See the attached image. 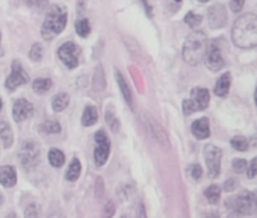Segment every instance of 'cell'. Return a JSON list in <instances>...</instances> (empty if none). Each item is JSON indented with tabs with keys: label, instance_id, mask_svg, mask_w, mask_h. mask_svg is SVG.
<instances>
[{
	"label": "cell",
	"instance_id": "cell-1",
	"mask_svg": "<svg viewBox=\"0 0 257 218\" xmlns=\"http://www.w3.org/2000/svg\"><path fill=\"white\" fill-rule=\"evenodd\" d=\"M231 40L236 47L243 50L257 47V16L242 14L237 17L231 28Z\"/></svg>",
	"mask_w": 257,
	"mask_h": 218
},
{
	"label": "cell",
	"instance_id": "cell-2",
	"mask_svg": "<svg viewBox=\"0 0 257 218\" xmlns=\"http://www.w3.org/2000/svg\"><path fill=\"white\" fill-rule=\"evenodd\" d=\"M207 44L209 43H207V37L204 32L195 31L191 35H188L183 44V50H182L185 62L189 65H198L201 61H204Z\"/></svg>",
	"mask_w": 257,
	"mask_h": 218
},
{
	"label": "cell",
	"instance_id": "cell-3",
	"mask_svg": "<svg viewBox=\"0 0 257 218\" xmlns=\"http://www.w3.org/2000/svg\"><path fill=\"white\" fill-rule=\"evenodd\" d=\"M67 19H68V14H67L65 7H61V5L50 7L46 16V20L43 23V28H41V37L47 41L53 40L56 35H59L65 29Z\"/></svg>",
	"mask_w": 257,
	"mask_h": 218
},
{
	"label": "cell",
	"instance_id": "cell-4",
	"mask_svg": "<svg viewBox=\"0 0 257 218\" xmlns=\"http://www.w3.org/2000/svg\"><path fill=\"white\" fill-rule=\"evenodd\" d=\"M225 204H227V209H230L231 212H234L237 215H249V213H254L257 209L254 194L246 192V191L239 195L228 197Z\"/></svg>",
	"mask_w": 257,
	"mask_h": 218
},
{
	"label": "cell",
	"instance_id": "cell-5",
	"mask_svg": "<svg viewBox=\"0 0 257 218\" xmlns=\"http://www.w3.org/2000/svg\"><path fill=\"white\" fill-rule=\"evenodd\" d=\"M210 94L206 88H194L191 91V97L183 100V113L185 116H191L198 111H204L209 106Z\"/></svg>",
	"mask_w": 257,
	"mask_h": 218
},
{
	"label": "cell",
	"instance_id": "cell-6",
	"mask_svg": "<svg viewBox=\"0 0 257 218\" xmlns=\"http://www.w3.org/2000/svg\"><path fill=\"white\" fill-rule=\"evenodd\" d=\"M40 147L35 141H25L19 152V161L25 170H34L40 162Z\"/></svg>",
	"mask_w": 257,
	"mask_h": 218
},
{
	"label": "cell",
	"instance_id": "cell-7",
	"mask_svg": "<svg viewBox=\"0 0 257 218\" xmlns=\"http://www.w3.org/2000/svg\"><path fill=\"white\" fill-rule=\"evenodd\" d=\"M221 158H222V152L219 147H216L213 144H207L204 147V159H206V165H207V174L210 179H216L219 176Z\"/></svg>",
	"mask_w": 257,
	"mask_h": 218
},
{
	"label": "cell",
	"instance_id": "cell-8",
	"mask_svg": "<svg viewBox=\"0 0 257 218\" xmlns=\"http://www.w3.org/2000/svg\"><path fill=\"white\" fill-rule=\"evenodd\" d=\"M95 150H94V161L95 165L101 167L106 164L109 153H110V141L107 138V135L104 134V131H98L95 132Z\"/></svg>",
	"mask_w": 257,
	"mask_h": 218
},
{
	"label": "cell",
	"instance_id": "cell-9",
	"mask_svg": "<svg viewBox=\"0 0 257 218\" xmlns=\"http://www.w3.org/2000/svg\"><path fill=\"white\" fill-rule=\"evenodd\" d=\"M79 55H80V49L77 44L68 41L65 44H62L59 49H58V56L59 59L65 64L67 68L73 70L79 65Z\"/></svg>",
	"mask_w": 257,
	"mask_h": 218
},
{
	"label": "cell",
	"instance_id": "cell-10",
	"mask_svg": "<svg viewBox=\"0 0 257 218\" xmlns=\"http://www.w3.org/2000/svg\"><path fill=\"white\" fill-rule=\"evenodd\" d=\"M204 62H206V67L210 71H219L224 67L225 61H224V58L221 55V49H219V46H218L216 41H212L210 44H207Z\"/></svg>",
	"mask_w": 257,
	"mask_h": 218
},
{
	"label": "cell",
	"instance_id": "cell-11",
	"mask_svg": "<svg viewBox=\"0 0 257 218\" xmlns=\"http://www.w3.org/2000/svg\"><path fill=\"white\" fill-rule=\"evenodd\" d=\"M29 82V76L28 73L23 70L22 64L19 61H14L13 62V70H11V74L8 76L7 79V89L8 91H14L17 89L19 86L25 85Z\"/></svg>",
	"mask_w": 257,
	"mask_h": 218
},
{
	"label": "cell",
	"instance_id": "cell-12",
	"mask_svg": "<svg viewBox=\"0 0 257 218\" xmlns=\"http://www.w3.org/2000/svg\"><path fill=\"white\" fill-rule=\"evenodd\" d=\"M34 113V104L29 100L17 98L13 104V117L17 123H22L28 120Z\"/></svg>",
	"mask_w": 257,
	"mask_h": 218
},
{
	"label": "cell",
	"instance_id": "cell-13",
	"mask_svg": "<svg viewBox=\"0 0 257 218\" xmlns=\"http://www.w3.org/2000/svg\"><path fill=\"white\" fill-rule=\"evenodd\" d=\"M207 19H209V25L212 29H219L225 25L227 22V13L225 8L222 5H213L212 8H209L207 13Z\"/></svg>",
	"mask_w": 257,
	"mask_h": 218
},
{
	"label": "cell",
	"instance_id": "cell-14",
	"mask_svg": "<svg viewBox=\"0 0 257 218\" xmlns=\"http://www.w3.org/2000/svg\"><path fill=\"white\" fill-rule=\"evenodd\" d=\"M191 131L195 138L198 140H207L210 137V125L207 119H198L192 123Z\"/></svg>",
	"mask_w": 257,
	"mask_h": 218
},
{
	"label": "cell",
	"instance_id": "cell-15",
	"mask_svg": "<svg viewBox=\"0 0 257 218\" xmlns=\"http://www.w3.org/2000/svg\"><path fill=\"white\" fill-rule=\"evenodd\" d=\"M17 183V171L11 165L0 167V185L5 188H13Z\"/></svg>",
	"mask_w": 257,
	"mask_h": 218
},
{
	"label": "cell",
	"instance_id": "cell-16",
	"mask_svg": "<svg viewBox=\"0 0 257 218\" xmlns=\"http://www.w3.org/2000/svg\"><path fill=\"white\" fill-rule=\"evenodd\" d=\"M146 125H149V131H150V134L156 138V141L159 143V144H162L164 147H168L170 146V141H168V135H167V132L155 122V120H149V122H146Z\"/></svg>",
	"mask_w": 257,
	"mask_h": 218
},
{
	"label": "cell",
	"instance_id": "cell-17",
	"mask_svg": "<svg viewBox=\"0 0 257 218\" xmlns=\"http://www.w3.org/2000/svg\"><path fill=\"white\" fill-rule=\"evenodd\" d=\"M230 85H231V76L230 73H224L219 76V79L216 80V85H215V95L218 97H225L230 91Z\"/></svg>",
	"mask_w": 257,
	"mask_h": 218
},
{
	"label": "cell",
	"instance_id": "cell-18",
	"mask_svg": "<svg viewBox=\"0 0 257 218\" xmlns=\"http://www.w3.org/2000/svg\"><path fill=\"white\" fill-rule=\"evenodd\" d=\"M115 73H116V74H115V77H116V82H118L119 91H121V94H122V97H124L125 103L132 107V106H134V94H132V89H131V86L127 85L125 79L122 77V74H121L119 71H115Z\"/></svg>",
	"mask_w": 257,
	"mask_h": 218
},
{
	"label": "cell",
	"instance_id": "cell-19",
	"mask_svg": "<svg viewBox=\"0 0 257 218\" xmlns=\"http://www.w3.org/2000/svg\"><path fill=\"white\" fill-rule=\"evenodd\" d=\"M0 140H2V144L5 149H10L14 143V135H13V131L10 128V125L7 122H2L0 123Z\"/></svg>",
	"mask_w": 257,
	"mask_h": 218
},
{
	"label": "cell",
	"instance_id": "cell-20",
	"mask_svg": "<svg viewBox=\"0 0 257 218\" xmlns=\"http://www.w3.org/2000/svg\"><path fill=\"white\" fill-rule=\"evenodd\" d=\"M97 119H98V113H97L95 106L88 104V106L83 109V114H82V125L86 126V128H88V126H92V125H95Z\"/></svg>",
	"mask_w": 257,
	"mask_h": 218
},
{
	"label": "cell",
	"instance_id": "cell-21",
	"mask_svg": "<svg viewBox=\"0 0 257 218\" xmlns=\"http://www.w3.org/2000/svg\"><path fill=\"white\" fill-rule=\"evenodd\" d=\"M70 103V95L67 92H59L53 97L52 100V106H53V111L55 113H62L64 109H67Z\"/></svg>",
	"mask_w": 257,
	"mask_h": 218
},
{
	"label": "cell",
	"instance_id": "cell-22",
	"mask_svg": "<svg viewBox=\"0 0 257 218\" xmlns=\"http://www.w3.org/2000/svg\"><path fill=\"white\" fill-rule=\"evenodd\" d=\"M53 86V82L47 77H40V79H35L34 80V85H32V89L37 92V94H46L50 88Z\"/></svg>",
	"mask_w": 257,
	"mask_h": 218
},
{
	"label": "cell",
	"instance_id": "cell-23",
	"mask_svg": "<svg viewBox=\"0 0 257 218\" xmlns=\"http://www.w3.org/2000/svg\"><path fill=\"white\" fill-rule=\"evenodd\" d=\"M80 170H82V167H80V161H79L77 158H74V159L71 161V164H70L68 170H67V174H65L67 180H71V182L77 180V179H79V176H80Z\"/></svg>",
	"mask_w": 257,
	"mask_h": 218
},
{
	"label": "cell",
	"instance_id": "cell-24",
	"mask_svg": "<svg viewBox=\"0 0 257 218\" xmlns=\"http://www.w3.org/2000/svg\"><path fill=\"white\" fill-rule=\"evenodd\" d=\"M49 162H50V165H53L55 168H59V167L64 165L65 156H64V153H62L61 150L52 149V150L49 152Z\"/></svg>",
	"mask_w": 257,
	"mask_h": 218
},
{
	"label": "cell",
	"instance_id": "cell-25",
	"mask_svg": "<svg viewBox=\"0 0 257 218\" xmlns=\"http://www.w3.org/2000/svg\"><path fill=\"white\" fill-rule=\"evenodd\" d=\"M204 195H206V198H207V201L210 203V204H216L218 201H219V197H221V188L218 186V185H210L209 188H206V191H204Z\"/></svg>",
	"mask_w": 257,
	"mask_h": 218
},
{
	"label": "cell",
	"instance_id": "cell-26",
	"mask_svg": "<svg viewBox=\"0 0 257 218\" xmlns=\"http://www.w3.org/2000/svg\"><path fill=\"white\" fill-rule=\"evenodd\" d=\"M106 88V79H104V71L103 67L98 65L94 74V89L95 91H103Z\"/></svg>",
	"mask_w": 257,
	"mask_h": 218
},
{
	"label": "cell",
	"instance_id": "cell-27",
	"mask_svg": "<svg viewBox=\"0 0 257 218\" xmlns=\"http://www.w3.org/2000/svg\"><path fill=\"white\" fill-rule=\"evenodd\" d=\"M76 32L79 37L85 38L91 34V26H89V22L86 19H80L76 22Z\"/></svg>",
	"mask_w": 257,
	"mask_h": 218
},
{
	"label": "cell",
	"instance_id": "cell-28",
	"mask_svg": "<svg viewBox=\"0 0 257 218\" xmlns=\"http://www.w3.org/2000/svg\"><path fill=\"white\" fill-rule=\"evenodd\" d=\"M230 144H231V147L234 149V150H237V152H245V150H248V140L245 138V137H242V135H237V137H233L231 138V141H230Z\"/></svg>",
	"mask_w": 257,
	"mask_h": 218
},
{
	"label": "cell",
	"instance_id": "cell-29",
	"mask_svg": "<svg viewBox=\"0 0 257 218\" xmlns=\"http://www.w3.org/2000/svg\"><path fill=\"white\" fill-rule=\"evenodd\" d=\"M41 129H43V132H46V134H59V132H61V125H59V122H56V120H49V122H46V123L41 126Z\"/></svg>",
	"mask_w": 257,
	"mask_h": 218
},
{
	"label": "cell",
	"instance_id": "cell-30",
	"mask_svg": "<svg viewBox=\"0 0 257 218\" xmlns=\"http://www.w3.org/2000/svg\"><path fill=\"white\" fill-rule=\"evenodd\" d=\"M106 122H107V125L110 126V131L112 132H118L119 131V123H118V120H116V117H115V114H113V111L109 107L107 111H106Z\"/></svg>",
	"mask_w": 257,
	"mask_h": 218
},
{
	"label": "cell",
	"instance_id": "cell-31",
	"mask_svg": "<svg viewBox=\"0 0 257 218\" xmlns=\"http://www.w3.org/2000/svg\"><path fill=\"white\" fill-rule=\"evenodd\" d=\"M201 22H203V17L198 16V14H195V13H188V14L185 16V23H186L188 26H191V28L200 26Z\"/></svg>",
	"mask_w": 257,
	"mask_h": 218
},
{
	"label": "cell",
	"instance_id": "cell-32",
	"mask_svg": "<svg viewBox=\"0 0 257 218\" xmlns=\"http://www.w3.org/2000/svg\"><path fill=\"white\" fill-rule=\"evenodd\" d=\"M246 167H248V162H246L245 159H240V158L233 159V162H231V168H233L237 174L245 173V171H246Z\"/></svg>",
	"mask_w": 257,
	"mask_h": 218
},
{
	"label": "cell",
	"instance_id": "cell-33",
	"mask_svg": "<svg viewBox=\"0 0 257 218\" xmlns=\"http://www.w3.org/2000/svg\"><path fill=\"white\" fill-rule=\"evenodd\" d=\"M29 56H31V59H32L34 62L41 61V59H43V47H41L40 44H34V46H32V49H31Z\"/></svg>",
	"mask_w": 257,
	"mask_h": 218
},
{
	"label": "cell",
	"instance_id": "cell-34",
	"mask_svg": "<svg viewBox=\"0 0 257 218\" xmlns=\"http://www.w3.org/2000/svg\"><path fill=\"white\" fill-rule=\"evenodd\" d=\"M246 177L248 179H257V156L246 167Z\"/></svg>",
	"mask_w": 257,
	"mask_h": 218
},
{
	"label": "cell",
	"instance_id": "cell-35",
	"mask_svg": "<svg viewBox=\"0 0 257 218\" xmlns=\"http://www.w3.org/2000/svg\"><path fill=\"white\" fill-rule=\"evenodd\" d=\"M189 174L194 180H198L203 176V170L198 164H192V165H189Z\"/></svg>",
	"mask_w": 257,
	"mask_h": 218
},
{
	"label": "cell",
	"instance_id": "cell-36",
	"mask_svg": "<svg viewBox=\"0 0 257 218\" xmlns=\"http://www.w3.org/2000/svg\"><path fill=\"white\" fill-rule=\"evenodd\" d=\"M25 218H38V206L35 203H31L25 209Z\"/></svg>",
	"mask_w": 257,
	"mask_h": 218
},
{
	"label": "cell",
	"instance_id": "cell-37",
	"mask_svg": "<svg viewBox=\"0 0 257 218\" xmlns=\"http://www.w3.org/2000/svg\"><path fill=\"white\" fill-rule=\"evenodd\" d=\"M245 5V0H230V10L231 13H240Z\"/></svg>",
	"mask_w": 257,
	"mask_h": 218
},
{
	"label": "cell",
	"instance_id": "cell-38",
	"mask_svg": "<svg viewBox=\"0 0 257 218\" xmlns=\"http://www.w3.org/2000/svg\"><path fill=\"white\" fill-rule=\"evenodd\" d=\"M237 185H239V182L236 179H228L224 183V189H225V192H231V191H234L237 188Z\"/></svg>",
	"mask_w": 257,
	"mask_h": 218
},
{
	"label": "cell",
	"instance_id": "cell-39",
	"mask_svg": "<svg viewBox=\"0 0 257 218\" xmlns=\"http://www.w3.org/2000/svg\"><path fill=\"white\" fill-rule=\"evenodd\" d=\"M113 212H115L113 203H112V201H107L106 206H104V213H103V216H104V218H110V216L113 215Z\"/></svg>",
	"mask_w": 257,
	"mask_h": 218
},
{
	"label": "cell",
	"instance_id": "cell-40",
	"mask_svg": "<svg viewBox=\"0 0 257 218\" xmlns=\"http://www.w3.org/2000/svg\"><path fill=\"white\" fill-rule=\"evenodd\" d=\"M26 2L32 8H43L46 5V0H26Z\"/></svg>",
	"mask_w": 257,
	"mask_h": 218
},
{
	"label": "cell",
	"instance_id": "cell-41",
	"mask_svg": "<svg viewBox=\"0 0 257 218\" xmlns=\"http://www.w3.org/2000/svg\"><path fill=\"white\" fill-rule=\"evenodd\" d=\"M7 218H19V216H17V213H16V212H11V213H8V215H7Z\"/></svg>",
	"mask_w": 257,
	"mask_h": 218
},
{
	"label": "cell",
	"instance_id": "cell-42",
	"mask_svg": "<svg viewBox=\"0 0 257 218\" xmlns=\"http://www.w3.org/2000/svg\"><path fill=\"white\" fill-rule=\"evenodd\" d=\"M254 101H255V106H257V88H255V91H254Z\"/></svg>",
	"mask_w": 257,
	"mask_h": 218
},
{
	"label": "cell",
	"instance_id": "cell-43",
	"mask_svg": "<svg viewBox=\"0 0 257 218\" xmlns=\"http://www.w3.org/2000/svg\"><path fill=\"white\" fill-rule=\"evenodd\" d=\"M49 218H64L62 215H50Z\"/></svg>",
	"mask_w": 257,
	"mask_h": 218
},
{
	"label": "cell",
	"instance_id": "cell-44",
	"mask_svg": "<svg viewBox=\"0 0 257 218\" xmlns=\"http://www.w3.org/2000/svg\"><path fill=\"white\" fill-rule=\"evenodd\" d=\"M2 203H4V195L0 194V206H2Z\"/></svg>",
	"mask_w": 257,
	"mask_h": 218
},
{
	"label": "cell",
	"instance_id": "cell-45",
	"mask_svg": "<svg viewBox=\"0 0 257 218\" xmlns=\"http://www.w3.org/2000/svg\"><path fill=\"white\" fill-rule=\"evenodd\" d=\"M2 38V37H0ZM0 56H4V50H2V47H0Z\"/></svg>",
	"mask_w": 257,
	"mask_h": 218
},
{
	"label": "cell",
	"instance_id": "cell-46",
	"mask_svg": "<svg viewBox=\"0 0 257 218\" xmlns=\"http://www.w3.org/2000/svg\"><path fill=\"white\" fill-rule=\"evenodd\" d=\"M2 106H4V103H2V98H0V111H2Z\"/></svg>",
	"mask_w": 257,
	"mask_h": 218
},
{
	"label": "cell",
	"instance_id": "cell-47",
	"mask_svg": "<svg viewBox=\"0 0 257 218\" xmlns=\"http://www.w3.org/2000/svg\"><path fill=\"white\" fill-rule=\"evenodd\" d=\"M252 194H254V198H255V203H257V191H255V192H252Z\"/></svg>",
	"mask_w": 257,
	"mask_h": 218
},
{
	"label": "cell",
	"instance_id": "cell-48",
	"mask_svg": "<svg viewBox=\"0 0 257 218\" xmlns=\"http://www.w3.org/2000/svg\"><path fill=\"white\" fill-rule=\"evenodd\" d=\"M198 2H201V4H206V2H209V0H198Z\"/></svg>",
	"mask_w": 257,
	"mask_h": 218
},
{
	"label": "cell",
	"instance_id": "cell-49",
	"mask_svg": "<svg viewBox=\"0 0 257 218\" xmlns=\"http://www.w3.org/2000/svg\"><path fill=\"white\" fill-rule=\"evenodd\" d=\"M176 2H182V0H176Z\"/></svg>",
	"mask_w": 257,
	"mask_h": 218
}]
</instances>
